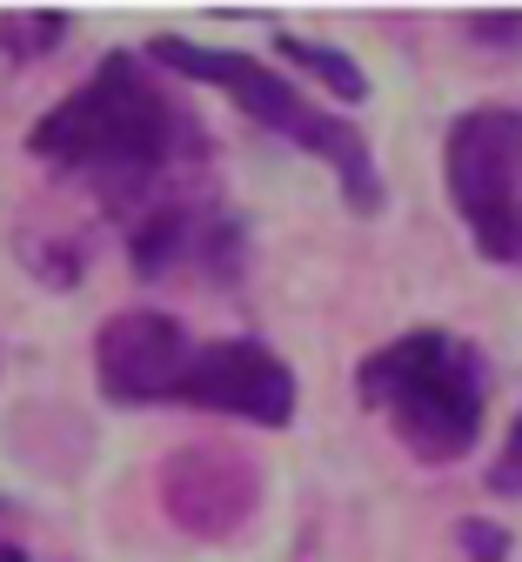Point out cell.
<instances>
[{"instance_id": "obj_13", "label": "cell", "mask_w": 522, "mask_h": 562, "mask_svg": "<svg viewBox=\"0 0 522 562\" xmlns=\"http://www.w3.org/2000/svg\"><path fill=\"white\" fill-rule=\"evenodd\" d=\"M456 536H463V549H469L476 562H509V529H502V522H489V516H469Z\"/></svg>"}, {"instance_id": "obj_10", "label": "cell", "mask_w": 522, "mask_h": 562, "mask_svg": "<svg viewBox=\"0 0 522 562\" xmlns=\"http://www.w3.org/2000/svg\"><path fill=\"white\" fill-rule=\"evenodd\" d=\"M67 21H74V14H60V8H41V14H0V54L27 67V60L54 54V47L67 41Z\"/></svg>"}, {"instance_id": "obj_14", "label": "cell", "mask_w": 522, "mask_h": 562, "mask_svg": "<svg viewBox=\"0 0 522 562\" xmlns=\"http://www.w3.org/2000/svg\"><path fill=\"white\" fill-rule=\"evenodd\" d=\"M0 562H34L27 549H14V542H0Z\"/></svg>"}, {"instance_id": "obj_11", "label": "cell", "mask_w": 522, "mask_h": 562, "mask_svg": "<svg viewBox=\"0 0 522 562\" xmlns=\"http://www.w3.org/2000/svg\"><path fill=\"white\" fill-rule=\"evenodd\" d=\"M469 47H496V54H522V14H469L463 21Z\"/></svg>"}, {"instance_id": "obj_9", "label": "cell", "mask_w": 522, "mask_h": 562, "mask_svg": "<svg viewBox=\"0 0 522 562\" xmlns=\"http://www.w3.org/2000/svg\"><path fill=\"white\" fill-rule=\"evenodd\" d=\"M275 60L302 67L315 88H329V94H335V101H348V108H362V101H368V75H362V60H348L342 47H322V41H309V34H275Z\"/></svg>"}, {"instance_id": "obj_8", "label": "cell", "mask_w": 522, "mask_h": 562, "mask_svg": "<svg viewBox=\"0 0 522 562\" xmlns=\"http://www.w3.org/2000/svg\"><path fill=\"white\" fill-rule=\"evenodd\" d=\"M127 261L141 281H168L181 268H201L214 281L242 274V222L195 194L147 201L141 215H127Z\"/></svg>"}, {"instance_id": "obj_12", "label": "cell", "mask_w": 522, "mask_h": 562, "mask_svg": "<svg viewBox=\"0 0 522 562\" xmlns=\"http://www.w3.org/2000/svg\"><path fill=\"white\" fill-rule=\"evenodd\" d=\"M489 488L496 496H522V415L509 422V436H502V449L489 462Z\"/></svg>"}, {"instance_id": "obj_1", "label": "cell", "mask_w": 522, "mask_h": 562, "mask_svg": "<svg viewBox=\"0 0 522 562\" xmlns=\"http://www.w3.org/2000/svg\"><path fill=\"white\" fill-rule=\"evenodd\" d=\"M201 148L208 140L188 121V108L155 81V67L127 47L101 54L95 75L74 94H60L27 127V155L60 168V175L95 181L114 215H141L147 201L181 194L175 175L195 168Z\"/></svg>"}, {"instance_id": "obj_6", "label": "cell", "mask_w": 522, "mask_h": 562, "mask_svg": "<svg viewBox=\"0 0 522 562\" xmlns=\"http://www.w3.org/2000/svg\"><path fill=\"white\" fill-rule=\"evenodd\" d=\"M162 509L195 542H235L262 516V475L242 449L188 442L162 462Z\"/></svg>"}, {"instance_id": "obj_3", "label": "cell", "mask_w": 522, "mask_h": 562, "mask_svg": "<svg viewBox=\"0 0 522 562\" xmlns=\"http://www.w3.org/2000/svg\"><path fill=\"white\" fill-rule=\"evenodd\" d=\"M141 60H147V67H168V75H188V81H201V88H214V94H229L255 127L281 134L288 148L315 155V161L335 175L348 215H382V168H376V155H368L362 127L342 121V114L309 108V94H295V81L275 75L268 60L235 54V47H201V41H188V34H155Z\"/></svg>"}, {"instance_id": "obj_4", "label": "cell", "mask_w": 522, "mask_h": 562, "mask_svg": "<svg viewBox=\"0 0 522 562\" xmlns=\"http://www.w3.org/2000/svg\"><path fill=\"white\" fill-rule=\"evenodd\" d=\"M442 188L469 241L489 261L522 268V108L482 101L456 114L442 140Z\"/></svg>"}, {"instance_id": "obj_7", "label": "cell", "mask_w": 522, "mask_h": 562, "mask_svg": "<svg viewBox=\"0 0 522 562\" xmlns=\"http://www.w3.org/2000/svg\"><path fill=\"white\" fill-rule=\"evenodd\" d=\"M195 356V335L168 308H121L95 335V382L114 408H162L175 402Z\"/></svg>"}, {"instance_id": "obj_2", "label": "cell", "mask_w": 522, "mask_h": 562, "mask_svg": "<svg viewBox=\"0 0 522 562\" xmlns=\"http://www.w3.org/2000/svg\"><path fill=\"white\" fill-rule=\"evenodd\" d=\"M355 402L376 408L415 462H463L489 422V362L456 328H409L355 362Z\"/></svg>"}, {"instance_id": "obj_5", "label": "cell", "mask_w": 522, "mask_h": 562, "mask_svg": "<svg viewBox=\"0 0 522 562\" xmlns=\"http://www.w3.org/2000/svg\"><path fill=\"white\" fill-rule=\"evenodd\" d=\"M181 408H208L229 422H255V429H288L295 422V369L255 335L229 341H195L188 375L175 389Z\"/></svg>"}]
</instances>
